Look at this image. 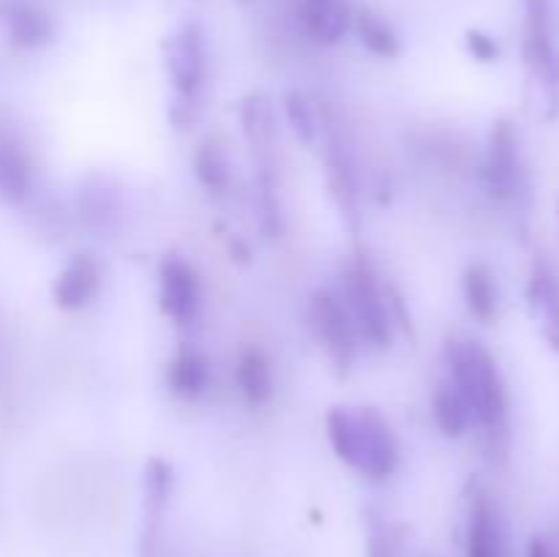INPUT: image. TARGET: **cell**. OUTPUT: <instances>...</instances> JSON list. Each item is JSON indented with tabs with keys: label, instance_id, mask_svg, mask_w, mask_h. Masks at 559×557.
Segmentation results:
<instances>
[{
	"label": "cell",
	"instance_id": "cell-1",
	"mask_svg": "<svg viewBox=\"0 0 559 557\" xmlns=\"http://www.w3.org/2000/svg\"><path fill=\"white\" fill-rule=\"evenodd\" d=\"M451 386L467 404L473 424L486 431L491 457H506L508 451V388L495 355L473 339H448L445 344Z\"/></svg>",
	"mask_w": 559,
	"mask_h": 557
},
{
	"label": "cell",
	"instance_id": "cell-2",
	"mask_svg": "<svg viewBox=\"0 0 559 557\" xmlns=\"http://www.w3.org/2000/svg\"><path fill=\"white\" fill-rule=\"evenodd\" d=\"M328 437L342 462L369 478H388L399 467V440L374 407H333L325 418Z\"/></svg>",
	"mask_w": 559,
	"mask_h": 557
},
{
	"label": "cell",
	"instance_id": "cell-3",
	"mask_svg": "<svg viewBox=\"0 0 559 557\" xmlns=\"http://www.w3.org/2000/svg\"><path fill=\"white\" fill-rule=\"evenodd\" d=\"M243 129L257 162L262 229L267 235H276L282 229V208H278L276 191V120H273L271 102L262 93H254L243 102Z\"/></svg>",
	"mask_w": 559,
	"mask_h": 557
},
{
	"label": "cell",
	"instance_id": "cell-4",
	"mask_svg": "<svg viewBox=\"0 0 559 557\" xmlns=\"http://www.w3.org/2000/svg\"><path fill=\"white\" fill-rule=\"evenodd\" d=\"M344 304L360 336L374 347L385 349L393 339L391 293L377 282L374 268L366 260H355L344 268Z\"/></svg>",
	"mask_w": 559,
	"mask_h": 557
},
{
	"label": "cell",
	"instance_id": "cell-5",
	"mask_svg": "<svg viewBox=\"0 0 559 557\" xmlns=\"http://www.w3.org/2000/svg\"><path fill=\"white\" fill-rule=\"evenodd\" d=\"M311 325H314L322 347L328 349V358L333 360V366L342 375H347L349 366L355 364V355H358V328H355L342 295L331 293V289L314 293V298H311Z\"/></svg>",
	"mask_w": 559,
	"mask_h": 557
},
{
	"label": "cell",
	"instance_id": "cell-6",
	"mask_svg": "<svg viewBox=\"0 0 559 557\" xmlns=\"http://www.w3.org/2000/svg\"><path fill=\"white\" fill-rule=\"evenodd\" d=\"M167 74L180 98L191 102L207 76V38L200 22H183L167 42Z\"/></svg>",
	"mask_w": 559,
	"mask_h": 557
},
{
	"label": "cell",
	"instance_id": "cell-7",
	"mask_svg": "<svg viewBox=\"0 0 559 557\" xmlns=\"http://www.w3.org/2000/svg\"><path fill=\"white\" fill-rule=\"evenodd\" d=\"M486 186L497 200H516L524 189V164L519 151L516 126L511 120H497L489 137V153H486L484 169Z\"/></svg>",
	"mask_w": 559,
	"mask_h": 557
},
{
	"label": "cell",
	"instance_id": "cell-8",
	"mask_svg": "<svg viewBox=\"0 0 559 557\" xmlns=\"http://www.w3.org/2000/svg\"><path fill=\"white\" fill-rule=\"evenodd\" d=\"M200 273L183 257L167 254L158 265V306L178 325H191L200 315Z\"/></svg>",
	"mask_w": 559,
	"mask_h": 557
},
{
	"label": "cell",
	"instance_id": "cell-9",
	"mask_svg": "<svg viewBox=\"0 0 559 557\" xmlns=\"http://www.w3.org/2000/svg\"><path fill=\"white\" fill-rule=\"evenodd\" d=\"M320 142L325 145V164H328V183H331L333 200H336L338 211L347 218L349 227L358 229L360 213H358V175H355L353 156H349L347 145H344L342 134H338L336 123L328 115H322V134Z\"/></svg>",
	"mask_w": 559,
	"mask_h": 557
},
{
	"label": "cell",
	"instance_id": "cell-10",
	"mask_svg": "<svg viewBox=\"0 0 559 557\" xmlns=\"http://www.w3.org/2000/svg\"><path fill=\"white\" fill-rule=\"evenodd\" d=\"M104 282L102 262L93 254H74L55 276L52 298L60 309L76 311L91 304Z\"/></svg>",
	"mask_w": 559,
	"mask_h": 557
},
{
	"label": "cell",
	"instance_id": "cell-11",
	"mask_svg": "<svg viewBox=\"0 0 559 557\" xmlns=\"http://www.w3.org/2000/svg\"><path fill=\"white\" fill-rule=\"evenodd\" d=\"M0 25L16 49H38L52 42V16L33 0H0Z\"/></svg>",
	"mask_w": 559,
	"mask_h": 557
},
{
	"label": "cell",
	"instance_id": "cell-12",
	"mask_svg": "<svg viewBox=\"0 0 559 557\" xmlns=\"http://www.w3.org/2000/svg\"><path fill=\"white\" fill-rule=\"evenodd\" d=\"M467 557H508L506 524L489 495L475 491L467 511Z\"/></svg>",
	"mask_w": 559,
	"mask_h": 557
},
{
	"label": "cell",
	"instance_id": "cell-13",
	"mask_svg": "<svg viewBox=\"0 0 559 557\" xmlns=\"http://www.w3.org/2000/svg\"><path fill=\"white\" fill-rule=\"evenodd\" d=\"M173 491V470L162 459H151L145 467V513H142L140 557H153L162 535V519Z\"/></svg>",
	"mask_w": 559,
	"mask_h": 557
},
{
	"label": "cell",
	"instance_id": "cell-14",
	"mask_svg": "<svg viewBox=\"0 0 559 557\" xmlns=\"http://www.w3.org/2000/svg\"><path fill=\"white\" fill-rule=\"evenodd\" d=\"M524 60L538 74H555L557 55L551 44L549 0H524Z\"/></svg>",
	"mask_w": 559,
	"mask_h": 557
},
{
	"label": "cell",
	"instance_id": "cell-15",
	"mask_svg": "<svg viewBox=\"0 0 559 557\" xmlns=\"http://www.w3.org/2000/svg\"><path fill=\"white\" fill-rule=\"evenodd\" d=\"M298 16L306 36L317 44L342 42L353 25V9L347 0H304Z\"/></svg>",
	"mask_w": 559,
	"mask_h": 557
},
{
	"label": "cell",
	"instance_id": "cell-16",
	"mask_svg": "<svg viewBox=\"0 0 559 557\" xmlns=\"http://www.w3.org/2000/svg\"><path fill=\"white\" fill-rule=\"evenodd\" d=\"M527 300L535 320H538L544 339L551 347L559 349V284L555 273H551L540 260L535 262L533 273H530Z\"/></svg>",
	"mask_w": 559,
	"mask_h": 557
},
{
	"label": "cell",
	"instance_id": "cell-17",
	"mask_svg": "<svg viewBox=\"0 0 559 557\" xmlns=\"http://www.w3.org/2000/svg\"><path fill=\"white\" fill-rule=\"evenodd\" d=\"M167 386L180 399H200L211 386V360L194 347H183L169 358Z\"/></svg>",
	"mask_w": 559,
	"mask_h": 557
},
{
	"label": "cell",
	"instance_id": "cell-18",
	"mask_svg": "<svg viewBox=\"0 0 559 557\" xmlns=\"http://www.w3.org/2000/svg\"><path fill=\"white\" fill-rule=\"evenodd\" d=\"M238 386L246 402L262 407L273 399V371L271 360L260 347H249L238 358Z\"/></svg>",
	"mask_w": 559,
	"mask_h": 557
},
{
	"label": "cell",
	"instance_id": "cell-19",
	"mask_svg": "<svg viewBox=\"0 0 559 557\" xmlns=\"http://www.w3.org/2000/svg\"><path fill=\"white\" fill-rule=\"evenodd\" d=\"M31 183L33 173L25 153H22L14 142L0 140V200L11 202V205L27 200Z\"/></svg>",
	"mask_w": 559,
	"mask_h": 557
},
{
	"label": "cell",
	"instance_id": "cell-20",
	"mask_svg": "<svg viewBox=\"0 0 559 557\" xmlns=\"http://www.w3.org/2000/svg\"><path fill=\"white\" fill-rule=\"evenodd\" d=\"M194 173L211 194H224L233 183V164L227 147L218 140H205L194 153Z\"/></svg>",
	"mask_w": 559,
	"mask_h": 557
},
{
	"label": "cell",
	"instance_id": "cell-21",
	"mask_svg": "<svg viewBox=\"0 0 559 557\" xmlns=\"http://www.w3.org/2000/svg\"><path fill=\"white\" fill-rule=\"evenodd\" d=\"M464 298H467L473 317H478L480 322H491L497 317L500 293H497L495 273L486 265H480V262H475V265L464 271Z\"/></svg>",
	"mask_w": 559,
	"mask_h": 557
},
{
	"label": "cell",
	"instance_id": "cell-22",
	"mask_svg": "<svg viewBox=\"0 0 559 557\" xmlns=\"http://www.w3.org/2000/svg\"><path fill=\"white\" fill-rule=\"evenodd\" d=\"M431 415H435V424L440 426L445 437H462L473 426V415H469L467 404L459 396L456 388L451 386V380L437 386L435 396H431Z\"/></svg>",
	"mask_w": 559,
	"mask_h": 557
},
{
	"label": "cell",
	"instance_id": "cell-23",
	"mask_svg": "<svg viewBox=\"0 0 559 557\" xmlns=\"http://www.w3.org/2000/svg\"><path fill=\"white\" fill-rule=\"evenodd\" d=\"M353 22L360 36V44L369 52L380 55V58H399L402 55V38L396 36L391 22L382 20L380 14H374L371 9H364L358 11V16H353Z\"/></svg>",
	"mask_w": 559,
	"mask_h": 557
},
{
	"label": "cell",
	"instance_id": "cell-24",
	"mask_svg": "<svg viewBox=\"0 0 559 557\" xmlns=\"http://www.w3.org/2000/svg\"><path fill=\"white\" fill-rule=\"evenodd\" d=\"M284 109H287L289 126L295 129L298 140H304L306 145H317L322 134V115L317 104L306 93L293 91L284 96Z\"/></svg>",
	"mask_w": 559,
	"mask_h": 557
},
{
	"label": "cell",
	"instance_id": "cell-25",
	"mask_svg": "<svg viewBox=\"0 0 559 557\" xmlns=\"http://www.w3.org/2000/svg\"><path fill=\"white\" fill-rule=\"evenodd\" d=\"M366 557H399V544L393 530L380 517H369L366 528Z\"/></svg>",
	"mask_w": 559,
	"mask_h": 557
},
{
	"label": "cell",
	"instance_id": "cell-26",
	"mask_svg": "<svg viewBox=\"0 0 559 557\" xmlns=\"http://www.w3.org/2000/svg\"><path fill=\"white\" fill-rule=\"evenodd\" d=\"M467 49L484 63H491V60L500 58V44L484 31H467Z\"/></svg>",
	"mask_w": 559,
	"mask_h": 557
},
{
	"label": "cell",
	"instance_id": "cell-27",
	"mask_svg": "<svg viewBox=\"0 0 559 557\" xmlns=\"http://www.w3.org/2000/svg\"><path fill=\"white\" fill-rule=\"evenodd\" d=\"M527 557H555V555H551L549 544H546L540 535H535V538L530 541V546H527Z\"/></svg>",
	"mask_w": 559,
	"mask_h": 557
}]
</instances>
